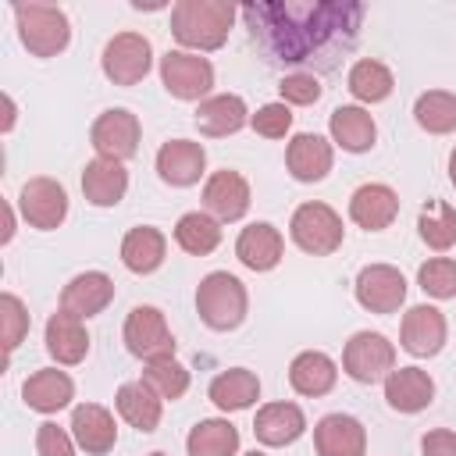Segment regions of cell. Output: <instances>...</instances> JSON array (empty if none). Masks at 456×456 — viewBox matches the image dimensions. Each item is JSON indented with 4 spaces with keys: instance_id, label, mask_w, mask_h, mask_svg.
<instances>
[{
    "instance_id": "bcb514c9",
    "label": "cell",
    "mask_w": 456,
    "mask_h": 456,
    "mask_svg": "<svg viewBox=\"0 0 456 456\" xmlns=\"http://www.w3.org/2000/svg\"><path fill=\"white\" fill-rule=\"evenodd\" d=\"M4 110H7L4 114V132H11L14 128V100L11 96H4Z\"/></svg>"
},
{
    "instance_id": "2e32d148",
    "label": "cell",
    "mask_w": 456,
    "mask_h": 456,
    "mask_svg": "<svg viewBox=\"0 0 456 456\" xmlns=\"http://www.w3.org/2000/svg\"><path fill=\"white\" fill-rule=\"evenodd\" d=\"M110 299H114V281L103 271H82V274H75L64 285L61 310L71 314V317H78V321H86V317L103 314L110 306Z\"/></svg>"
},
{
    "instance_id": "f1b7e54d",
    "label": "cell",
    "mask_w": 456,
    "mask_h": 456,
    "mask_svg": "<svg viewBox=\"0 0 456 456\" xmlns=\"http://www.w3.org/2000/svg\"><path fill=\"white\" fill-rule=\"evenodd\" d=\"M207 395H210V403L217 410L239 413V410H249L260 399V378L253 370H246V367H228L210 381Z\"/></svg>"
},
{
    "instance_id": "ab89813d",
    "label": "cell",
    "mask_w": 456,
    "mask_h": 456,
    "mask_svg": "<svg viewBox=\"0 0 456 456\" xmlns=\"http://www.w3.org/2000/svg\"><path fill=\"white\" fill-rule=\"evenodd\" d=\"M0 331H4V349L7 356L21 346V338L28 335V310L25 303L14 296V292H4L0 296Z\"/></svg>"
},
{
    "instance_id": "d4e9b609",
    "label": "cell",
    "mask_w": 456,
    "mask_h": 456,
    "mask_svg": "<svg viewBox=\"0 0 456 456\" xmlns=\"http://www.w3.org/2000/svg\"><path fill=\"white\" fill-rule=\"evenodd\" d=\"M249 121V110H246V100L239 93H221V96H207L200 107H196V128L210 139H224V135H235L242 125Z\"/></svg>"
},
{
    "instance_id": "7a4b0ae2",
    "label": "cell",
    "mask_w": 456,
    "mask_h": 456,
    "mask_svg": "<svg viewBox=\"0 0 456 456\" xmlns=\"http://www.w3.org/2000/svg\"><path fill=\"white\" fill-rule=\"evenodd\" d=\"M235 14L239 11L228 0H178L171 7V36L189 50H217L232 32Z\"/></svg>"
},
{
    "instance_id": "f546056e",
    "label": "cell",
    "mask_w": 456,
    "mask_h": 456,
    "mask_svg": "<svg viewBox=\"0 0 456 456\" xmlns=\"http://www.w3.org/2000/svg\"><path fill=\"white\" fill-rule=\"evenodd\" d=\"M167 256V239L153 224H139L121 239V264L132 274H153Z\"/></svg>"
},
{
    "instance_id": "74e56055",
    "label": "cell",
    "mask_w": 456,
    "mask_h": 456,
    "mask_svg": "<svg viewBox=\"0 0 456 456\" xmlns=\"http://www.w3.org/2000/svg\"><path fill=\"white\" fill-rule=\"evenodd\" d=\"M142 385H150L160 399H182L185 392H189V370L171 356V360H153V363H146V370H142Z\"/></svg>"
},
{
    "instance_id": "7dc6e473",
    "label": "cell",
    "mask_w": 456,
    "mask_h": 456,
    "mask_svg": "<svg viewBox=\"0 0 456 456\" xmlns=\"http://www.w3.org/2000/svg\"><path fill=\"white\" fill-rule=\"evenodd\" d=\"M449 182H452V185H456V150H452V153H449Z\"/></svg>"
},
{
    "instance_id": "7c38bea8",
    "label": "cell",
    "mask_w": 456,
    "mask_h": 456,
    "mask_svg": "<svg viewBox=\"0 0 456 456\" xmlns=\"http://www.w3.org/2000/svg\"><path fill=\"white\" fill-rule=\"evenodd\" d=\"M356 303L370 314H395L406 303V278L392 264H367L356 274Z\"/></svg>"
},
{
    "instance_id": "7bdbcfd3",
    "label": "cell",
    "mask_w": 456,
    "mask_h": 456,
    "mask_svg": "<svg viewBox=\"0 0 456 456\" xmlns=\"http://www.w3.org/2000/svg\"><path fill=\"white\" fill-rule=\"evenodd\" d=\"M36 452L39 456H75V442L64 428H57L53 420L36 428Z\"/></svg>"
},
{
    "instance_id": "f35d334b",
    "label": "cell",
    "mask_w": 456,
    "mask_h": 456,
    "mask_svg": "<svg viewBox=\"0 0 456 456\" xmlns=\"http://www.w3.org/2000/svg\"><path fill=\"white\" fill-rule=\"evenodd\" d=\"M417 285L431 299H456V260L449 256H431L417 271Z\"/></svg>"
},
{
    "instance_id": "9a60e30c",
    "label": "cell",
    "mask_w": 456,
    "mask_h": 456,
    "mask_svg": "<svg viewBox=\"0 0 456 456\" xmlns=\"http://www.w3.org/2000/svg\"><path fill=\"white\" fill-rule=\"evenodd\" d=\"M203 167H207V150L192 139H167L157 150V175L175 189L196 185L203 178Z\"/></svg>"
},
{
    "instance_id": "1f68e13d",
    "label": "cell",
    "mask_w": 456,
    "mask_h": 456,
    "mask_svg": "<svg viewBox=\"0 0 456 456\" xmlns=\"http://www.w3.org/2000/svg\"><path fill=\"white\" fill-rule=\"evenodd\" d=\"M328 128L346 153H367L378 139V125L363 107H335L328 118Z\"/></svg>"
},
{
    "instance_id": "e575fe53",
    "label": "cell",
    "mask_w": 456,
    "mask_h": 456,
    "mask_svg": "<svg viewBox=\"0 0 456 456\" xmlns=\"http://www.w3.org/2000/svg\"><path fill=\"white\" fill-rule=\"evenodd\" d=\"M175 242L192 256H207L221 246V221H214L203 210H189L175 224Z\"/></svg>"
},
{
    "instance_id": "603a6c76",
    "label": "cell",
    "mask_w": 456,
    "mask_h": 456,
    "mask_svg": "<svg viewBox=\"0 0 456 456\" xmlns=\"http://www.w3.org/2000/svg\"><path fill=\"white\" fill-rule=\"evenodd\" d=\"M21 399L36 413H57V410H64L75 399V381L64 370H57V367H43V370L25 378Z\"/></svg>"
},
{
    "instance_id": "681fc988",
    "label": "cell",
    "mask_w": 456,
    "mask_h": 456,
    "mask_svg": "<svg viewBox=\"0 0 456 456\" xmlns=\"http://www.w3.org/2000/svg\"><path fill=\"white\" fill-rule=\"evenodd\" d=\"M150 456H164V452H150Z\"/></svg>"
},
{
    "instance_id": "f6af8a7d",
    "label": "cell",
    "mask_w": 456,
    "mask_h": 456,
    "mask_svg": "<svg viewBox=\"0 0 456 456\" xmlns=\"http://www.w3.org/2000/svg\"><path fill=\"white\" fill-rule=\"evenodd\" d=\"M11 235H14V210H11V203H4V235H0V242H11Z\"/></svg>"
},
{
    "instance_id": "8d00e7d4",
    "label": "cell",
    "mask_w": 456,
    "mask_h": 456,
    "mask_svg": "<svg viewBox=\"0 0 456 456\" xmlns=\"http://www.w3.org/2000/svg\"><path fill=\"white\" fill-rule=\"evenodd\" d=\"M417 232L431 249L445 253L449 246H456V207L445 200H431L417 217Z\"/></svg>"
},
{
    "instance_id": "e0dca14e",
    "label": "cell",
    "mask_w": 456,
    "mask_h": 456,
    "mask_svg": "<svg viewBox=\"0 0 456 456\" xmlns=\"http://www.w3.org/2000/svg\"><path fill=\"white\" fill-rule=\"evenodd\" d=\"M314 449L317 456H363L367 431L349 413H328L314 424Z\"/></svg>"
},
{
    "instance_id": "c3c4849f",
    "label": "cell",
    "mask_w": 456,
    "mask_h": 456,
    "mask_svg": "<svg viewBox=\"0 0 456 456\" xmlns=\"http://www.w3.org/2000/svg\"><path fill=\"white\" fill-rule=\"evenodd\" d=\"M246 456H264V452H256V449H253V452H246Z\"/></svg>"
},
{
    "instance_id": "4dcf8cb0",
    "label": "cell",
    "mask_w": 456,
    "mask_h": 456,
    "mask_svg": "<svg viewBox=\"0 0 456 456\" xmlns=\"http://www.w3.org/2000/svg\"><path fill=\"white\" fill-rule=\"evenodd\" d=\"M114 406H118V413H121L135 431H142V435L157 431L160 413H164V399H160L150 385H142V381L121 385L118 395H114Z\"/></svg>"
},
{
    "instance_id": "ac0fdd59",
    "label": "cell",
    "mask_w": 456,
    "mask_h": 456,
    "mask_svg": "<svg viewBox=\"0 0 456 456\" xmlns=\"http://www.w3.org/2000/svg\"><path fill=\"white\" fill-rule=\"evenodd\" d=\"M331 164H335V150L324 135L299 132L285 146V167L296 182H321L331 171Z\"/></svg>"
},
{
    "instance_id": "484cf974",
    "label": "cell",
    "mask_w": 456,
    "mask_h": 456,
    "mask_svg": "<svg viewBox=\"0 0 456 456\" xmlns=\"http://www.w3.org/2000/svg\"><path fill=\"white\" fill-rule=\"evenodd\" d=\"M82 192L93 207H114L125 200L128 192V171L121 160H89L86 171H82Z\"/></svg>"
},
{
    "instance_id": "8fae6325",
    "label": "cell",
    "mask_w": 456,
    "mask_h": 456,
    "mask_svg": "<svg viewBox=\"0 0 456 456\" xmlns=\"http://www.w3.org/2000/svg\"><path fill=\"white\" fill-rule=\"evenodd\" d=\"M18 210H21V217H25L32 228L53 232V228H61L64 217H68V192H64L61 182H53V178H46V175L28 178V182L21 185V192H18Z\"/></svg>"
},
{
    "instance_id": "b9f144b4",
    "label": "cell",
    "mask_w": 456,
    "mask_h": 456,
    "mask_svg": "<svg viewBox=\"0 0 456 456\" xmlns=\"http://www.w3.org/2000/svg\"><path fill=\"white\" fill-rule=\"evenodd\" d=\"M253 132L264 139H285V132L292 128V110L289 103H264L253 118H249Z\"/></svg>"
},
{
    "instance_id": "836d02e7",
    "label": "cell",
    "mask_w": 456,
    "mask_h": 456,
    "mask_svg": "<svg viewBox=\"0 0 456 456\" xmlns=\"http://www.w3.org/2000/svg\"><path fill=\"white\" fill-rule=\"evenodd\" d=\"M346 86H349V93H353L360 103H381V100L392 96L395 78H392V71H388L381 61L363 57V61H356V64L349 68Z\"/></svg>"
},
{
    "instance_id": "30bf717a",
    "label": "cell",
    "mask_w": 456,
    "mask_h": 456,
    "mask_svg": "<svg viewBox=\"0 0 456 456\" xmlns=\"http://www.w3.org/2000/svg\"><path fill=\"white\" fill-rule=\"evenodd\" d=\"M139 135H142L139 118H135L132 110H125V107L103 110V114L93 121V128H89V142H93V150H96L103 160H128V157H135Z\"/></svg>"
},
{
    "instance_id": "5bb4252c",
    "label": "cell",
    "mask_w": 456,
    "mask_h": 456,
    "mask_svg": "<svg viewBox=\"0 0 456 456\" xmlns=\"http://www.w3.org/2000/svg\"><path fill=\"white\" fill-rule=\"evenodd\" d=\"M249 200H253L249 196V182L239 171H232V167L214 171L207 178V185H203V207H207V214L214 221H239V217H246Z\"/></svg>"
},
{
    "instance_id": "cb8c5ba5",
    "label": "cell",
    "mask_w": 456,
    "mask_h": 456,
    "mask_svg": "<svg viewBox=\"0 0 456 456\" xmlns=\"http://www.w3.org/2000/svg\"><path fill=\"white\" fill-rule=\"evenodd\" d=\"M306 431V417L296 403H267L256 410L253 420V435L260 445H292L299 435Z\"/></svg>"
},
{
    "instance_id": "4fadbf2b",
    "label": "cell",
    "mask_w": 456,
    "mask_h": 456,
    "mask_svg": "<svg viewBox=\"0 0 456 456\" xmlns=\"http://www.w3.org/2000/svg\"><path fill=\"white\" fill-rule=\"evenodd\" d=\"M445 335H449V328H445V317H442L438 306L420 303V306H410V310L403 314L399 346H403L410 356H417V360L435 356V353L445 346Z\"/></svg>"
},
{
    "instance_id": "d590c367",
    "label": "cell",
    "mask_w": 456,
    "mask_h": 456,
    "mask_svg": "<svg viewBox=\"0 0 456 456\" xmlns=\"http://www.w3.org/2000/svg\"><path fill=\"white\" fill-rule=\"evenodd\" d=\"M413 118L424 132L449 135V132H456V96L449 89H428V93L417 96Z\"/></svg>"
},
{
    "instance_id": "3957f363",
    "label": "cell",
    "mask_w": 456,
    "mask_h": 456,
    "mask_svg": "<svg viewBox=\"0 0 456 456\" xmlns=\"http://www.w3.org/2000/svg\"><path fill=\"white\" fill-rule=\"evenodd\" d=\"M246 285L228 271H210L196 289V314L210 331H235L246 321Z\"/></svg>"
},
{
    "instance_id": "ba28073f",
    "label": "cell",
    "mask_w": 456,
    "mask_h": 456,
    "mask_svg": "<svg viewBox=\"0 0 456 456\" xmlns=\"http://www.w3.org/2000/svg\"><path fill=\"white\" fill-rule=\"evenodd\" d=\"M160 82L175 100H207L214 89V64L189 50H167L160 57Z\"/></svg>"
},
{
    "instance_id": "8992f818",
    "label": "cell",
    "mask_w": 456,
    "mask_h": 456,
    "mask_svg": "<svg viewBox=\"0 0 456 456\" xmlns=\"http://www.w3.org/2000/svg\"><path fill=\"white\" fill-rule=\"evenodd\" d=\"M121 335H125L128 353L139 356V360H146V363L171 360L175 356V346H178L175 335H171V328H167V321H164V314L157 306H150V303L128 310Z\"/></svg>"
},
{
    "instance_id": "d6986e66",
    "label": "cell",
    "mask_w": 456,
    "mask_h": 456,
    "mask_svg": "<svg viewBox=\"0 0 456 456\" xmlns=\"http://www.w3.org/2000/svg\"><path fill=\"white\" fill-rule=\"evenodd\" d=\"M281 253H285V239L271 221H253L235 239V256L242 260V267H249L256 274L274 271L281 264Z\"/></svg>"
},
{
    "instance_id": "52a82bcc",
    "label": "cell",
    "mask_w": 456,
    "mask_h": 456,
    "mask_svg": "<svg viewBox=\"0 0 456 456\" xmlns=\"http://www.w3.org/2000/svg\"><path fill=\"white\" fill-rule=\"evenodd\" d=\"M342 370L360 385H374L395 370V346L381 331H356L342 349Z\"/></svg>"
},
{
    "instance_id": "83f0119b",
    "label": "cell",
    "mask_w": 456,
    "mask_h": 456,
    "mask_svg": "<svg viewBox=\"0 0 456 456\" xmlns=\"http://www.w3.org/2000/svg\"><path fill=\"white\" fill-rule=\"evenodd\" d=\"M46 353H50L57 363H64V367L82 363L86 353H89V331H86V324H82L78 317L57 310V314L46 321Z\"/></svg>"
},
{
    "instance_id": "44dd1931",
    "label": "cell",
    "mask_w": 456,
    "mask_h": 456,
    "mask_svg": "<svg viewBox=\"0 0 456 456\" xmlns=\"http://www.w3.org/2000/svg\"><path fill=\"white\" fill-rule=\"evenodd\" d=\"M71 438L78 449H86L89 456H103L114 449L118 442V424L110 417L107 406L100 403H82L71 410Z\"/></svg>"
},
{
    "instance_id": "ffe728a7",
    "label": "cell",
    "mask_w": 456,
    "mask_h": 456,
    "mask_svg": "<svg viewBox=\"0 0 456 456\" xmlns=\"http://www.w3.org/2000/svg\"><path fill=\"white\" fill-rule=\"evenodd\" d=\"M399 214V196L385 182H367L349 196V217L353 224L367 232H385Z\"/></svg>"
},
{
    "instance_id": "6da1fadb",
    "label": "cell",
    "mask_w": 456,
    "mask_h": 456,
    "mask_svg": "<svg viewBox=\"0 0 456 456\" xmlns=\"http://www.w3.org/2000/svg\"><path fill=\"white\" fill-rule=\"evenodd\" d=\"M242 18L253 43L278 64H324L353 50L363 4H246Z\"/></svg>"
},
{
    "instance_id": "4316f807",
    "label": "cell",
    "mask_w": 456,
    "mask_h": 456,
    "mask_svg": "<svg viewBox=\"0 0 456 456\" xmlns=\"http://www.w3.org/2000/svg\"><path fill=\"white\" fill-rule=\"evenodd\" d=\"M335 381H338V367H335V360H331L328 353H321V349H306V353H299V356L289 363V385H292L299 395H310V399L328 395V392L335 388Z\"/></svg>"
},
{
    "instance_id": "60d3db41",
    "label": "cell",
    "mask_w": 456,
    "mask_h": 456,
    "mask_svg": "<svg viewBox=\"0 0 456 456\" xmlns=\"http://www.w3.org/2000/svg\"><path fill=\"white\" fill-rule=\"evenodd\" d=\"M278 93H281V103L310 107V103H317V100H321V93H324V89H321L317 75H310V71H296V75H285V78H281Z\"/></svg>"
},
{
    "instance_id": "9c48e42d",
    "label": "cell",
    "mask_w": 456,
    "mask_h": 456,
    "mask_svg": "<svg viewBox=\"0 0 456 456\" xmlns=\"http://www.w3.org/2000/svg\"><path fill=\"white\" fill-rule=\"evenodd\" d=\"M103 75L114 82V86H135L150 75L153 68V46L146 36L139 32H118L107 46H103Z\"/></svg>"
},
{
    "instance_id": "5b68a950",
    "label": "cell",
    "mask_w": 456,
    "mask_h": 456,
    "mask_svg": "<svg viewBox=\"0 0 456 456\" xmlns=\"http://www.w3.org/2000/svg\"><path fill=\"white\" fill-rule=\"evenodd\" d=\"M289 235L292 242L303 249V253H314V256H331L338 246H342V217L328 207V203H299L292 210V221H289Z\"/></svg>"
},
{
    "instance_id": "7402d4cb",
    "label": "cell",
    "mask_w": 456,
    "mask_h": 456,
    "mask_svg": "<svg viewBox=\"0 0 456 456\" xmlns=\"http://www.w3.org/2000/svg\"><path fill=\"white\" fill-rule=\"evenodd\" d=\"M435 399V381L420 367H399L385 378V403L395 413H420Z\"/></svg>"
},
{
    "instance_id": "d6a6232c",
    "label": "cell",
    "mask_w": 456,
    "mask_h": 456,
    "mask_svg": "<svg viewBox=\"0 0 456 456\" xmlns=\"http://www.w3.org/2000/svg\"><path fill=\"white\" fill-rule=\"evenodd\" d=\"M189 456H235L239 452V428L232 420L210 417L200 420L185 438Z\"/></svg>"
},
{
    "instance_id": "ee69618b",
    "label": "cell",
    "mask_w": 456,
    "mask_h": 456,
    "mask_svg": "<svg viewBox=\"0 0 456 456\" xmlns=\"http://www.w3.org/2000/svg\"><path fill=\"white\" fill-rule=\"evenodd\" d=\"M420 452L424 456H456V431L449 428H435L420 438Z\"/></svg>"
},
{
    "instance_id": "277c9868",
    "label": "cell",
    "mask_w": 456,
    "mask_h": 456,
    "mask_svg": "<svg viewBox=\"0 0 456 456\" xmlns=\"http://www.w3.org/2000/svg\"><path fill=\"white\" fill-rule=\"evenodd\" d=\"M14 21H18V36L32 57H57L71 39L68 14L53 4H18Z\"/></svg>"
}]
</instances>
